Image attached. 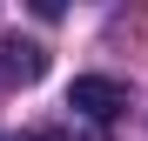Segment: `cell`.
Listing matches in <instances>:
<instances>
[{
    "label": "cell",
    "mask_w": 148,
    "mask_h": 141,
    "mask_svg": "<svg viewBox=\"0 0 148 141\" xmlns=\"http://www.w3.org/2000/svg\"><path fill=\"white\" fill-rule=\"evenodd\" d=\"M20 141H67V134H61V128H27Z\"/></svg>",
    "instance_id": "cell-3"
},
{
    "label": "cell",
    "mask_w": 148,
    "mask_h": 141,
    "mask_svg": "<svg viewBox=\"0 0 148 141\" xmlns=\"http://www.w3.org/2000/svg\"><path fill=\"white\" fill-rule=\"evenodd\" d=\"M40 74H47L40 40H0V87H34Z\"/></svg>",
    "instance_id": "cell-2"
},
{
    "label": "cell",
    "mask_w": 148,
    "mask_h": 141,
    "mask_svg": "<svg viewBox=\"0 0 148 141\" xmlns=\"http://www.w3.org/2000/svg\"><path fill=\"white\" fill-rule=\"evenodd\" d=\"M67 108H74V114H88V121H114V114L128 108V87L108 81V74H81V81L67 87Z\"/></svg>",
    "instance_id": "cell-1"
}]
</instances>
